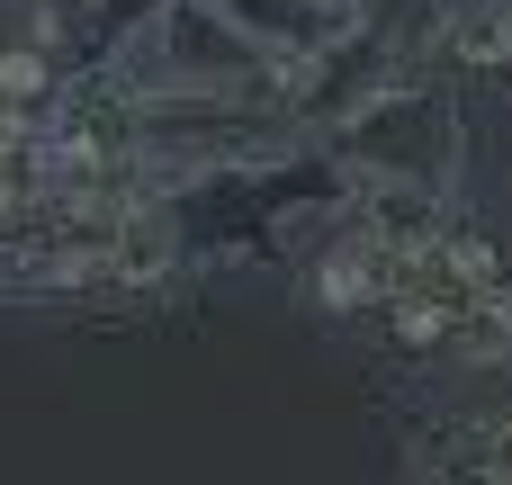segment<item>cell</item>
<instances>
[{"label": "cell", "mask_w": 512, "mask_h": 485, "mask_svg": "<svg viewBox=\"0 0 512 485\" xmlns=\"http://www.w3.org/2000/svg\"><path fill=\"white\" fill-rule=\"evenodd\" d=\"M360 342H378L414 369H504L512 360V261L495 252V234L468 207L432 216L405 243V261H396V279H387Z\"/></svg>", "instance_id": "1"}, {"label": "cell", "mask_w": 512, "mask_h": 485, "mask_svg": "<svg viewBox=\"0 0 512 485\" xmlns=\"http://www.w3.org/2000/svg\"><path fill=\"white\" fill-rule=\"evenodd\" d=\"M99 72L117 90H198V99H261V108H279L288 90V54H270L225 0H162Z\"/></svg>", "instance_id": "2"}, {"label": "cell", "mask_w": 512, "mask_h": 485, "mask_svg": "<svg viewBox=\"0 0 512 485\" xmlns=\"http://www.w3.org/2000/svg\"><path fill=\"white\" fill-rule=\"evenodd\" d=\"M315 144L351 171V189H432V198H459V99H450V63H423V72L387 81L360 117H342Z\"/></svg>", "instance_id": "3"}, {"label": "cell", "mask_w": 512, "mask_h": 485, "mask_svg": "<svg viewBox=\"0 0 512 485\" xmlns=\"http://www.w3.org/2000/svg\"><path fill=\"white\" fill-rule=\"evenodd\" d=\"M405 485H512V405H477V414L423 423Z\"/></svg>", "instance_id": "4"}, {"label": "cell", "mask_w": 512, "mask_h": 485, "mask_svg": "<svg viewBox=\"0 0 512 485\" xmlns=\"http://www.w3.org/2000/svg\"><path fill=\"white\" fill-rule=\"evenodd\" d=\"M432 9V45L459 72H504L512 63V0H423Z\"/></svg>", "instance_id": "5"}, {"label": "cell", "mask_w": 512, "mask_h": 485, "mask_svg": "<svg viewBox=\"0 0 512 485\" xmlns=\"http://www.w3.org/2000/svg\"><path fill=\"white\" fill-rule=\"evenodd\" d=\"M225 9H234V18L270 45V54H288V63H297V54H315L324 36H342V27H351V9H333V0H225Z\"/></svg>", "instance_id": "6"}]
</instances>
